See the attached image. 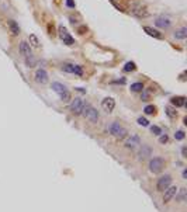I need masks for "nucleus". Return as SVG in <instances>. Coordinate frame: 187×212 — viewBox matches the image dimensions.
Listing matches in <instances>:
<instances>
[{"mask_svg":"<svg viewBox=\"0 0 187 212\" xmlns=\"http://www.w3.org/2000/svg\"><path fill=\"white\" fill-rule=\"evenodd\" d=\"M138 146H141V138H139V135H131L130 138L125 141V148L127 149H135Z\"/></svg>","mask_w":187,"mask_h":212,"instance_id":"7","label":"nucleus"},{"mask_svg":"<svg viewBox=\"0 0 187 212\" xmlns=\"http://www.w3.org/2000/svg\"><path fill=\"white\" fill-rule=\"evenodd\" d=\"M59 97H61V100L63 103L66 101H70V93L69 91H65V93H62V94H59Z\"/></svg>","mask_w":187,"mask_h":212,"instance_id":"27","label":"nucleus"},{"mask_svg":"<svg viewBox=\"0 0 187 212\" xmlns=\"http://www.w3.org/2000/svg\"><path fill=\"white\" fill-rule=\"evenodd\" d=\"M163 192H165L163 194V202H169L172 198L176 197V194H177V187L176 186H169Z\"/></svg>","mask_w":187,"mask_h":212,"instance_id":"9","label":"nucleus"},{"mask_svg":"<svg viewBox=\"0 0 187 212\" xmlns=\"http://www.w3.org/2000/svg\"><path fill=\"white\" fill-rule=\"evenodd\" d=\"M28 39H30V45L33 48H40V41H38V38H37V35L35 34H30V37H28Z\"/></svg>","mask_w":187,"mask_h":212,"instance_id":"20","label":"nucleus"},{"mask_svg":"<svg viewBox=\"0 0 187 212\" xmlns=\"http://www.w3.org/2000/svg\"><path fill=\"white\" fill-rule=\"evenodd\" d=\"M144 31L147 32L149 37H154V38H158V39H162V34L158 31V30H155L152 27H144Z\"/></svg>","mask_w":187,"mask_h":212,"instance_id":"17","label":"nucleus"},{"mask_svg":"<svg viewBox=\"0 0 187 212\" xmlns=\"http://www.w3.org/2000/svg\"><path fill=\"white\" fill-rule=\"evenodd\" d=\"M135 69H137V65L134 62H127L124 66V72H134Z\"/></svg>","mask_w":187,"mask_h":212,"instance_id":"23","label":"nucleus"},{"mask_svg":"<svg viewBox=\"0 0 187 212\" xmlns=\"http://www.w3.org/2000/svg\"><path fill=\"white\" fill-rule=\"evenodd\" d=\"M108 131H110V134L113 135L114 138H117V139H124V138H127V135H128V131H127L122 125H120L118 122H111V124L108 125Z\"/></svg>","mask_w":187,"mask_h":212,"instance_id":"1","label":"nucleus"},{"mask_svg":"<svg viewBox=\"0 0 187 212\" xmlns=\"http://www.w3.org/2000/svg\"><path fill=\"white\" fill-rule=\"evenodd\" d=\"M142 90H144V84L142 83H132L131 84V91H134V93H139Z\"/></svg>","mask_w":187,"mask_h":212,"instance_id":"21","label":"nucleus"},{"mask_svg":"<svg viewBox=\"0 0 187 212\" xmlns=\"http://www.w3.org/2000/svg\"><path fill=\"white\" fill-rule=\"evenodd\" d=\"M35 82L40 83V84L48 83V73L44 70V69H38V70L35 72Z\"/></svg>","mask_w":187,"mask_h":212,"instance_id":"12","label":"nucleus"},{"mask_svg":"<svg viewBox=\"0 0 187 212\" xmlns=\"http://www.w3.org/2000/svg\"><path fill=\"white\" fill-rule=\"evenodd\" d=\"M138 124H139L141 126H148V125H149V121H148L147 118L139 117V118H138Z\"/></svg>","mask_w":187,"mask_h":212,"instance_id":"29","label":"nucleus"},{"mask_svg":"<svg viewBox=\"0 0 187 212\" xmlns=\"http://www.w3.org/2000/svg\"><path fill=\"white\" fill-rule=\"evenodd\" d=\"M174 138H176L177 141H183V139H184V132H183V131H177V132L174 134Z\"/></svg>","mask_w":187,"mask_h":212,"instance_id":"30","label":"nucleus"},{"mask_svg":"<svg viewBox=\"0 0 187 212\" xmlns=\"http://www.w3.org/2000/svg\"><path fill=\"white\" fill-rule=\"evenodd\" d=\"M187 37V28L186 27H181L179 30L174 31V38L176 39H186Z\"/></svg>","mask_w":187,"mask_h":212,"instance_id":"18","label":"nucleus"},{"mask_svg":"<svg viewBox=\"0 0 187 212\" xmlns=\"http://www.w3.org/2000/svg\"><path fill=\"white\" fill-rule=\"evenodd\" d=\"M163 166H165V160H163L162 157H154L149 162V170L152 173H160Z\"/></svg>","mask_w":187,"mask_h":212,"instance_id":"5","label":"nucleus"},{"mask_svg":"<svg viewBox=\"0 0 187 212\" xmlns=\"http://www.w3.org/2000/svg\"><path fill=\"white\" fill-rule=\"evenodd\" d=\"M20 54L24 56V58L33 55V54H31V47H30V44H27L25 41L20 42Z\"/></svg>","mask_w":187,"mask_h":212,"instance_id":"13","label":"nucleus"},{"mask_svg":"<svg viewBox=\"0 0 187 212\" xmlns=\"http://www.w3.org/2000/svg\"><path fill=\"white\" fill-rule=\"evenodd\" d=\"M155 25L159 27V28H169L172 25V21L169 17L166 16H159L156 20H155Z\"/></svg>","mask_w":187,"mask_h":212,"instance_id":"11","label":"nucleus"},{"mask_svg":"<svg viewBox=\"0 0 187 212\" xmlns=\"http://www.w3.org/2000/svg\"><path fill=\"white\" fill-rule=\"evenodd\" d=\"M170 103H172V105H174V107H183V105H186V97H183V96L172 97Z\"/></svg>","mask_w":187,"mask_h":212,"instance_id":"14","label":"nucleus"},{"mask_svg":"<svg viewBox=\"0 0 187 212\" xmlns=\"http://www.w3.org/2000/svg\"><path fill=\"white\" fill-rule=\"evenodd\" d=\"M73 73L77 76H83V68L79 65H73Z\"/></svg>","mask_w":187,"mask_h":212,"instance_id":"25","label":"nucleus"},{"mask_svg":"<svg viewBox=\"0 0 187 212\" xmlns=\"http://www.w3.org/2000/svg\"><path fill=\"white\" fill-rule=\"evenodd\" d=\"M166 111H167V115H169V117H172V118H173L174 115H176V114H174V111L172 110L170 107H167V108H166Z\"/></svg>","mask_w":187,"mask_h":212,"instance_id":"33","label":"nucleus"},{"mask_svg":"<svg viewBox=\"0 0 187 212\" xmlns=\"http://www.w3.org/2000/svg\"><path fill=\"white\" fill-rule=\"evenodd\" d=\"M170 183H172V177H170V176H163V177H160V179L158 180L156 188H158V191L163 192L165 190L170 186Z\"/></svg>","mask_w":187,"mask_h":212,"instance_id":"8","label":"nucleus"},{"mask_svg":"<svg viewBox=\"0 0 187 212\" xmlns=\"http://www.w3.org/2000/svg\"><path fill=\"white\" fill-rule=\"evenodd\" d=\"M66 6H68V7H72V8H73L75 7V1H73V0H66Z\"/></svg>","mask_w":187,"mask_h":212,"instance_id":"35","label":"nucleus"},{"mask_svg":"<svg viewBox=\"0 0 187 212\" xmlns=\"http://www.w3.org/2000/svg\"><path fill=\"white\" fill-rule=\"evenodd\" d=\"M51 87H52V90H54V91H55L58 96L62 94V93H65V91H68L66 86H63V84H62V83H59V82H54Z\"/></svg>","mask_w":187,"mask_h":212,"instance_id":"16","label":"nucleus"},{"mask_svg":"<svg viewBox=\"0 0 187 212\" xmlns=\"http://www.w3.org/2000/svg\"><path fill=\"white\" fill-rule=\"evenodd\" d=\"M144 112L148 114V115H154L155 112H156V107H155V105H147V107L144 108Z\"/></svg>","mask_w":187,"mask_h":212,"instance_id":"24","label":"nucleus"},{"mask_svg":"<svg viewBox=\"0 0 187 212\" xmlns=\"http://www.w3.org/2000/svg\"><path fill=\"white\" fill-rule=\"evenodd\" d=\"M62 69L65 72H68V73H73V65L72 63H63Z\"/></svg>","mask_w":187,"mask_h":212,"instance_id":"26","label":"nucleus"},{"mask_svg":"<svg viewBox=\"0 0 187 212\" xmlns=\"http://www.w3.org/2000/svg\"><path fill=\"white\" fill-rule=\"evenodd\" d=\"M151 131H152V134H155V135H160V134H162V131H160V128H159V126H151Z\"/></svg>","mask_w":187,"mask_h":212,"instance_id":"31","label":"nucleus"},{"mask_svg":"<svg viewBox=\"0 0 187 212\" xmlns=\"http://www.w3.org/2000/svg\"><path fill=\"white\" fill-rule=\"evenodd\" d=\"M131 14L135 17H138V18H144V17H147L149 13H148V8L142 4V3H139V1H134L132 4H131Z\"/></svg>","mask_w":187,"mask_h":212,"instance_id":"2","label":"nucleus"},{"mask_svg":"<svg viewBox=\"0 0 187 212\" xmlns=\"http://www.w3.org/2000/svg\"><path fill=\"white\" fill-rule=\"evenodd\" d=\"M82 114L86 117V119H89L90 122H93V124H96L98 121V111L94 108V107H91V105H84L83 107V111H82Z\"/></svg>","mask_w":187,"mask_h":212,"instance_id":"3","label":"nucleus"},{"mask_svg":"<svg viewBox=\"0 0 187 212\" xmlns=\"http://www.w3.org/2000/svg\"><path fill=\"white\" fill-rule=\"evenodd\" d=\"M108 1H110V3H111V4H114V6H115V7L118 8V10H120V11H124V8L121 7V6H120V4H117V3H115V1H114V0H108Z\"/></svg>","mask_w":187,"mask_h":212,"instance_id":"34","label":"nucleus"},{"mask_svg":"<svg viewBox=\"0 0 187 212\" xmlns=\"http://www.w3.org/2000/svg\"><path fill=\"white\" fill-rule=\"evenodd\" d=\"M83 107H84V101L82 98H75V100L70 101L69 110L72 111L75 115H79V114H82V111H83Z\"/></svg>","mask_w":187,"mask_h":212,"instance_id":"6","label":"nucleus"},{"mask_svg":"<svg viewBox=\"0 0 187 212\" xmlns=\"http://www.w3.org/2000/svg\"><path fill=\"white\" fill-rule=\"evenodd\" d=\"M184 76H186V72H183V73L180 75V80H184Z\"/></svg>","mask_w":187,"mask_h":212,"instance_id":"36","label":"nucleus"},{"mask_svg":"<svg viewBox=\"0 0 187 212\" xmlns=\"http://www.w3.org/2000/svg\"><path fill=\"white\" fill-rule=\"evenodd\" d=\"M114 107H115V101H114V98H111V97H106V98L101 101V108L106 111L107 114L113 112Z\"/></svg>","mask_w":187,"mask_h":212,"instance_id":"10","label":"nucleus"},{"mask_svg":"<svg viewBox=\"0 0 187 212\" xmlns=\"http://www.w3.org/2000/svg\"><path fill=\"white\" fill-rule=\"evenodd\" d=\"M179 192V195H177V199H179L180 202H184V198H186V190L181 188L180 191H177Z\"/></svg>","mask_w":187,"mask_h":212,"instance_id":"28","label":"nucleus"},{"mask_svg":"<svg viewBox=\"0 0 187 212\" xmlns=\"http://www.w3.org/2000/svg\"><path fill=\"white\" fill-rule=\"evenodd\" d=\"M8 28H10L11 35H18L20 34V28H18V24L16 21H8Z\"/></svg>","mask_w":187,"mask_h":212,"instance_id":"19","label":"nucleus"},{"mask_svg":"<svg viewBox=\"0 0 187 212\" xmlns=\"http://www.w3.org/2000/svg\"><path fill=\"white\" fill-rule=\"evenodd\" d=\"M159 142H160V143H166V142H167V135L165 134V135H162L160 134V138H159Z\"/></svg>","mask_w":187,"mask_h":212,"instance_id":"32","label":"nucleus"},{"mask_svg":"<svg viewBox=\"0 0 187 212\" xmlns=\"http://www.w3.org/2000/svg\"><path fill=\"white\" fill-rule=\"evenodd\" d=\"M58 34H59V38L63 41L65 45H69V47H70V45L75 44V39L70 37V34L68 32V30H66L63 25H59V27H58Z\"/></svg>","mask_w":187,"mask_h":212,"instance_id":"4","label":"nucleus"},{"mask_svg":"<svg viewBox=\"0 0 187 212\" xmlns=\"http://www.w3.org/2000/svg\"><path fill=\"white\" fill-rule=\"evenodd\" d=\"M151 153H152L151 148H149L148 145H144V146H141V150H139V153H138V157L141 159V160H144V159H147V157H151Z\"/></svg>","mask_w":187,"mask_h":212,"instance_id":"15","label":"nucleus"},{"mask_svg":"<svg viewBox=\"0 0 187 212\" xmlns=\"http://www.w3.org/2000/svg\"><path fill=\"white\" fill-rule=\"evenodd\" d=\"M24 59H25V65H27L28 68H34V66H35V58H34L33 55L27 56Z\"/></svg>","mask_w":187,"mask_h":212,"instance_id":"22","label":"nucleus"}]
</instances>
